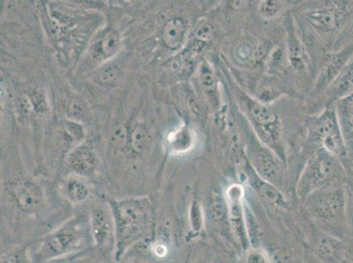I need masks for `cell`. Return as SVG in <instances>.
I'll return each mask as SVG.
<instances>
[{
  "label": "cell",
  "instance_id": "1",
  "mask_svg": "<svg viewBox=\"0 0 353 263\" xmlns=\"http://www.w3.org/2000/svg\"><path fill=\"white\" fill-rule=\"evenodd\" d=\"M114 223V256L117 261L152 233L153 207L147 197L109 200Z\"/></svg>",
  "mask_w": 353,
  "mask_h": 263
},
{
  "label": "cell",
  "instance_id": "2",
  "mask_svg": "<svg viewBox=\"0 0 353 263\" xmlns=\"http://www.w3.org/2000/svg\"><path fill=\"white\" fill-rule=\"evenodd\" d=\"M92 242L89 215L77 214L45 235L32 255L34 262H49L68 257Z\"/></svg>",
  "mask_w": 353,
  "mask_h": 263
},
{
  "label": "cell",
  "instance_id": "3",
  "mask_svg": "<svg viewBox=\"0 0 353 263\" xmlns=\"http://www.w3.org/2000/svg\"><path fill=\"white\" fill-rule=\"evenodd\" d=\"M343 173L339 157L321 147L305 165L297 182V194L301 198H306L324 188L328 189L330 184L341 178Z\"/></svg>",
  "mask_w": 353,
  "mask_h": 263
},
{
  "label": "cell",
  "instance_id": "4",
  "mask_svg": "<svg viewBox=\"0 0 353 263\" xmlns=\"http://www.w3.org/2000/svg\"><path fill=\"white\" fill-rule=\"evenodd\" d=\"M248 120L258 139L271 149H277L281 137L280 118L264 103L248 98L245 101Z\"/></svg>",
  "mask_w": 353,
  "mask_h": 263
},
{
  "label": "cell",
  "instance_id": "5",
  "mask_svg": "<svg viewBox=\"0 0 353 263\" xmlns=\"http://www.w3.org/2000/svg\"><path fill=\"white\" fill-rule=\"evenodd\" d=\"M311 134L322 149L336 157L347 153L341 124L336 109L327 108L311 125Z\"/></svg>",
  "mask_w": 353,
  "mask_h": 263
},
{
  "label": "cell",
  "instance_id": "6",
  "mask_svg": "<svg viewBox=\"0 0 353 263\" xmlns=\"http://www.w3.org/2000/svg\"><path fill=\"white\" fill-rule=\"evenodd\" d=\"M320 193L313 201L314 215L323 222L342 232L346 224L345 191L342 188H328Z\"/></svg>",
  "mask_w": 353,
  "mask_h": 263
},
{
  "label": "cell",
  "instance_id": "7",
  "mask_svg": "<svg viewBox=\"0 0 353 263\" xmlns=\"http://www.w3.org/2000/svg\"><path fill=\"white\" fill-rule=\"evenodd\" d=\"M248 162L256 174L277 187L281 184L282 165L271 149L261 142L252 140L248 147Z\"/></svg>",
  "mask_w": 353,
  "mask_h": 263
},
{
  "label": "cell",
  "instance_id": "8",
  "mask_svg": "<svg viewBox=\"0 0 353 263\" xmlns=\"http://www.w3.org/2000/svg\"><path fill=\"white\" fill-rule=\"evenodd\" d=\"M351 14L348 2H329L311 9L306 14L307 21L314 30L330 33L341 28Z\"/></svg>",
  "mask_w": 353,
  "mask_h": 263
},
{
  "label": "cell",
  "instance_id": "9",
  "mask_svg": "<svg viewBox=\"0 0 353 263\" xmlns=\"http://www.w3.org/2000/svg\"><path fill=\"white\" fill-rule=\"evenodd\" d=\"M9 198L22 213L32 214L41 210L44 193L39 185L31 179L16 178L9 182Z\"/></svg>",
  "mask_w": 353,
  "mask_h": 263
},
{
  "label": "cell",
  "instance_id": "10",
  "mask_svg": "<svg viewBox=\"0 0 353 263\" xmlns=\"http://www.w3.org/2000/svg\"><path fill=\"white\" fill-rule=\"evenodd\" d=\"M245 188L241 185H232L227 189L225 200L228 217L234 233L243 248L249 244V231L246 223L245 204Z\"/></svg>",
  "mask_w": 353,
  "mask_h": 263
},
{
  "label": "cell",
  "instance_id": "11",
  "mask_svg": "<svg viewBox=\"0 0 353 263\" xmlns=\"http://www.w3.org/2000/svg\"><path fill=\"white\" fill-rule=\"evenodd\" d=\"M92 242L99 250L114 249L115 232L113 216L108 208L95 207L89 214Z\"/></svg>",
  "mask_w": 353,
  "mask_h": 263
},
{
  "label": "cell",
  "instance_id": "12",
  "mask_svg": "<svg viewBox=\"0 0 353 263\" xmlns=\"http://www.w3.org/2000/svg\"><path fill=\"white\" fill-rule=\"evenodd\" d=\"M353 56V46H347L338 52L329 54L326 57L322 69L317 78L316 89L323 91L328 89L334 80L338 78L340 72L350 63Z\"/></svg>",
  "mask_w": 353,
  "mask_h": 263
},
{
  "label": "cell",
  "instance_id": "13",
  "mask_svg": "<svg viewBox=\"0 0 353 263\" xmlns=\"http://www.w3.org/2000/svg\"><path fill=\"white\" fill-rule=\"evenodd\" d=\"M67 166L73 174L83 178L94 175L98 168V157L94 150L86 146L75 147L67 156Z\"/></svg>",
  "mask_w": 353,
  "mask_h": 263
},
{
  "label": "cell",
  "instance_id": "14",
  "mask_svg": "<svg viewBox=\"0 0 353 263\" xmlns=\"http://www.w3.org/2000/svg\"><path fill=\"white\" fill-rule=\"evenodd\" d=\"M285 52L292 68L301 70L306 68L307 56L306 50L298 36L296 28L293 20L290 19L287 24V37H285Z\"/></svg>",
  "mask_w": 353,
  "mask_h": 263
},
{
  "label": "cell",
  "instance_id": "15",
  "mask_svg": "<svg viewBox=\"0 0 353 263\" xmlns=\"http://www.w3.org/2000/svg\"><path fill=\"white\" fill-rule=\"evenodd\" d=\"M188 25L184 18L172 17L163 25L161 40L167 49L175 51L184 46Z\"/></svg>",
  "mask_w": 353,
  "mask_h": 263
},
{
  "label": "cell",
  "instance_id": "16",
  "mask_svg": "<svg viewBox=\"0 0 353 263\" xmlns=\"http://www.w3.org/2000/svg\"><path fill=\"white\" fill-rule=\"evenodd\" d=\"M121 46L120 34L117 31L108 30L101 35L92 45L91 54L92 59L99 63L107 62L113 59Z\"/></svg>",
  "mask_w": 353,
  "mask_h": 263
},
{
  "label": "cell",
  "instance_id": "17",
  "mask_svg": "<svg viewBox=\"0 0 353 263\" xmlns=\"http://www.w3.org/2000/svg\"><path fill=\"white\" fill-rule=\"evenodd\" d=\"M85 178L70 174L61 182V192L67 201L73 204H82L90 196V187Z\"/></svg>",
  "mask_w": 353,
  "mask_h": 263
},
{
  "label": "cell",
  "instance_id": "18",
  "mask_svg": "<svg viewBox=\"0 0 353 263\" xmlns=\"http://www.w3.org/2000/svg\"><path fill=\"white\" fill-rule=\"evenodd\" d=\"M245 174L247 178H248L250 187L258 192L263 198L274 204L284 203L283 196L281 195V192L279 191L278 187L260 178L256 174L254 169L250 166L249 162L248 165H246Z\"/></svg>",
  "mask_w": 353,
  "mask_h": 263
},
{
  "label": "cell",
  "instance_id": "19",
  "mask_svg": "<svg viewBox=\"0 0 353 263\" xmlns=\"http://www.w3.org/2000/svg\"><path fill=\"white\" fill-rule=\"evenodd\" d=\"M329 96L336 101L348 97L353 93V60L340 72L338 78L334 80L330 87L327 89Z\"/></svg>",
  "mask_w": 353,
  "mask_h": 263
},
{
  "label": "cell",
  "instance_id": "20",
  "mask_svg": "<svg viewBox=\"0 0 353 263\" xmlns=\"http://www.w3.org/2000/svg\"><path fill=\"white\" fill-rule=\"evenodd\" d=\"M194 131L188 126L179 127L167 137V147L170 152L175 155L190 151L194 145Z\"/></svg>",
  "mask_w": 353,
  "mask_h": 263
},
{
  "label": "cell",
  "instance_id": "21",
  "mask_svg": "<svg viewBox=\"0 0 353 263\" xmlns=\"http://www.w3.org/2000/svg\"><path fill=\"white\" fill-rule=\"evenodd\" d=\"M199 79L202 90L216 107L218 105V81L213 67L208 61H203L199 68Z\"/></svg>",
  "mask_w": 353,
  "mask_h": 263
},
{
  "label": "cell",
  "instance_id": "22",
  "mask_svg": "<svg viewBox=\"0 0 353 263\" xmlns=\"http://www.w3.org/2000/svg\"><path fill=\"white\" fill-rule=\"evenodd\" d=\"M150 143V134L143 123L134 125L128 133V144L136 155L145 151Z\"/></svg>",
  "mask_w": 353,
  "mask_h": 263
},
{
  "label": "cell",
  "instance_id": "23",
  "mask_svg": "<svg viewBox=\"0 0 353 263\" xmlns=\"http://www.w3.org/2000/svg\"><path fill=\"white\" fill-rule=\"evenodd\" d=\"M319 251L325 261L336 262L342 255V244L339 240L332 238V237H325L319 242Z\"/></svg>",
  "mask_w": 353,
  "mask_h": 263
},
{
  "label": "cell",
  "instance_id": "24",
  "mask_svg": "<svg viewBox=\"0 0 353 263\" xmlns=\"http://www.w3.org/2000/svg\"><path fill=\"white\" fill-rule=\"evenodd\" d=\"M338 112L341 127L353 134V93L339 101Z\"/></svg>",
  "mask_w": 353,
  "mask_h": 263
},
{
  "label": "cell",
  "instance_id": "25",
  "mask_svg": "<svg viewBox=\"0 0 353 263\" xmlns=\"http://www.w3.org/2000/svg\"><path fill=\"white\" fill-rule=\"evenodd\" d=\"M1 263H34V261L30 249L27 246H22L3 255Z\"/></svg>",
  "mask_w": 353,
  "mask_h": 263
},
{
  "label": "cell",
  "instance_id": "26",
  "mask_svg": "<svg viewBox=\"0 0 353 263\" xmlns=\"http://www.w3.org/2000/svg\"><path fill=\"white\" fill-rule=\"evenodd\" d=\"M282 10V4L275 0H264L258 6L259 14L264 20H274Z\"/></svg>",
  "mask_w": 353,
  "mask_h": 263
},
{
  "label": "cell",
  "instance_id": "27",
  "mask_svg": "<svg viewBox=\"0 0 353 263\" xmlns=\"http://www.w3.org/2000/svg\"><path fill=\"white\" fill-rule=\"evenodd\" d=\"M188 217L189 224H190L192 232L200 233L203 229L204 224L203 211H202L200 202L197 200L192 201L190 209H189Z\"/></svg>",
  "mask_w": 353,
  "mask_h": 263
},
{
  "label": "cell",
  "instance_id": "28",
  "mask_svg": "<svg viewBox=\"0 0 353 263\" xmlns=\"http://www.w3.org/2000/svg\"><path fill=\"white\" fill-rule=\"evenodd\" d=\"M63 136L68 143L79 142L83 136V128L77 122H66L63 127Z\"/></svg>",
  "mask_w": 353,
  "mask_h": 263
},
{
  "label": "cell",
  "instance_id": "29",
  "mask_svg": "<svg viewBox=\"0 0 353 263\" xmlns=\"http://www.w3.org/2000/svg\"><path fill=\"white\" fill-rule=\"evenodd\" d=\"M210 215L213 220L219 221L223 220L228 214V207L225 198L221 196L214 194L210 203Z\"/></svg>",
  "mask_w": 353,
  "mask_h": 263
},
{
  "label": "cell",
  "instance_id": "30",
  "mask_svg": "<svg viewBox=\"0 0 353 263\" xmlns=\"http://www.w3.org/2000/svg\"><path fill=\"white\" fill-rule=\"evenodd\" d=\"M28 97L30 99L34 111L37 114H43L48 110V103L43 92L39 89H30L28 92Z\"/></svg>",
  "mask_w": 353,
  "mask_h": 263
},
{
  "label": "cell",
  "instance_id": "31",
  "mask_svg": "<svg viewBox=\"0 0 353 263\" xmlns=\"http://www.w3.org/2000/svg\"><path fill=\"white\" fill-rule=\"evenodd\" d=\"M192 37L195 39L210 45L213 41L214 38V28L210 23L207 21L201 22L200 24L195 28Z\"/></svg>",
  "mask_w": 353,
  "mask_h": 263
},
{
  "label": "cell",
  "instance_id": "32",
  "mask_svg": "<svg viewBox=\"0 0 353 263\" xmlns=\"http://www.w3.org/2000/svg\"><path fill=\"white\" fill-rule=\"evenodd\" d=\"M246 263H271L268 255L261 249H250L247 253Z\"/></svg>",
  "mask_w": 353,
  "mask_h": 263
},
{
  "label": "cell",
  "instance_id": "33",
  "mask_svg": "<svg viewBox=\"0 0 353 263\" xmlns=\"http://www.w3.org/2000/svg\"><path fill=\"white\" fill-rule=\"evenodd\" d=\"M115 76H117V72L111 68V66H109L108 68L103 70L99 78H101L102 83H109L114 81Z\"/></svg>",
  "mask_w": 353,
  "mask_h": 263
},
{
  "label": "cell",
  "instance_id": "34",
  "mask_svg": "<svg viewBox=\"0 0 353 263\" xmlns=\"http://www.w3.org/2000/svg\"><path fill=\"white\" fill-rule=\"evenodd\" d=\"M153 250L155 255L159 256V257H163V256L166 255L167 252H168V249H167L166 246L163 243L156 244Z\"/></svg>",
  "mask_w": 353,
  "mask_h": 263
},
{
  "label": "cell",
  "instance_id": "35",
  "mask_svg": "<svg viewBox=\"0 0 353 263\" xmlns=\"http://www.w3.org/2000/svg\"><path fill=\"white\" fill-rule=\"evenodd\" d=\"M70 263H85V262H83L82 261H78V262H70Z\"/></svg>",
  "mask_w": 353,
  "mask_h": 263
}]
</instances>
